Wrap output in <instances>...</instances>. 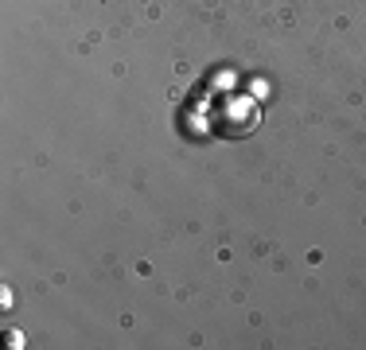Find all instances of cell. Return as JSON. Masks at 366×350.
Masks as SVG:
<instances>
[{
    "mask_svg": "<svg viewBox=\"0 0 366 350\" xmlns=\"http://www.w3.org/2000/svg\"><path fill=\"white\" fill-rule=\"evenodd\" d=\"M28 339H24V331H4V346H12V350H20Z\"/></svg>",
    "mask_w": 366,
    "mask_h": 350,
    "instance_id": "6da1fadb",
    "label": "cell"
}]
</instances>
